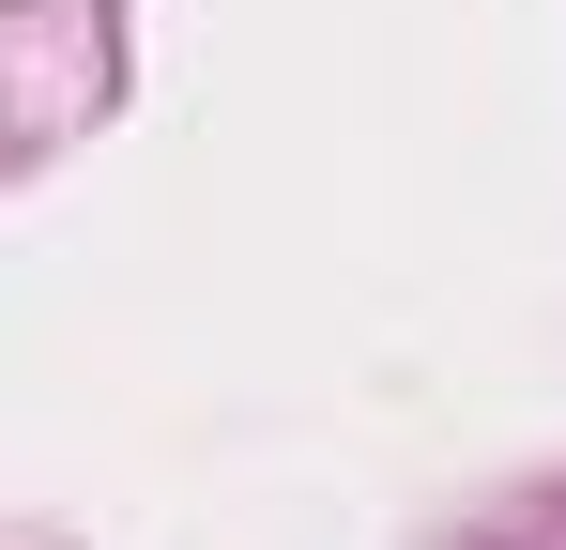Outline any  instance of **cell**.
<instances>
[]
</instances>
